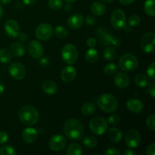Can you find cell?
<instances>
[{
    "label": "cell",
    "instance_id": "6da1fadb",
    "mask_svg": "<svg viewBox=\"0 0 155 155\" xmlns=\"http://www.w3.org/2000/svg\"><path fill=\"white\" fill-rule=\"evenodd\" d=\"M64 133L71 140H81L84 134V127L80 120L75 118H71L64 125Z\"/></svg>",
    "mask_w": 155,
    "mask_h": 155
},
{
    "label": "cell",
    "instance_id": "7a4b0ae2",
    "mask_svg": "<svg viewBox=\"0 0 155 155\" xmlns=\"http://www.w3.org/2000/svg\"><path fill=\"white\" fill-rule=\"evenodd\" d=\"M18 116L21 122L26 126L35 125L39 117L37 110L31 105L23 106L20 109Z\"/></svg>",
    "mask_w": 155,
    "mask_h": 155
},
{
    "label": "cell",
    "instance_id": "3957f363",
    "mask_svg": "<svg viewBox=\"0 0 155 155\" xmlns=\"http://www.w3.org/2000/svg\"><path fill=\"white\" fill-rule=\"evenodd\" d=\"M98 107L106 113H113L117 109L118 101L116 97L110 93L100 95L97 101Z\"/></svg>",
    "mask_w": 155,
    "mask_h": 155
},
{
    "label": "cell",
    "instance_id": "277c9868",
    "mask_svg": "<svg viewBox=\"0 0 155 155\" xmlns=\"http://www.w3.org/2000/svg\"><path fill=\"white\" fill-rule=\"evenodd\" d=\"M118 64L120 68L125 72H130L134 71L139 67V61L135 55L130 53L124 54L120 56Z\"/></svg>",
    "mask_w": 155,
    "mask_h": 155
},
{
    "label": "cell",
    "instance_id": "5b68a950",
    "mask_svg": "<svg viewBox=\"0 0 155 155\" xmlns=\"http://www.w3.org/2000/svg\"><path fill=\"white\" fill-rule=\"evenodd\" d=\"M61 57L64 61L68 64H74L78 58L77 47L73 44H67L62 48Z\"/></svg>",
    "mask_w": 155,
    "mask_h": 155
},
{
    "label": "cell",
    "instance_id": "8992f818",
    "mask_svg": "<svg viewBox=\"0 0 155 155\" xmlns=\"http://www.w3.org/2000/svg\"><path fill=\"white\" fill-rule=\"evenodd\" d=\"M107 122L104 117H95L91 120L89 123V128L92 133L101 136L103 135L107 129Z\"/></svg>",
    "mask_w": 155,
    "mask_h": 155
},
{
    "label": "cell",
    "instance_id": "52a82bcc",
    "mask_svg": "<svg viewBox=\"0 0 155 155\" xmlns=\"http://www.w3.org/2000/svg\"><path fill=\"white\" fill-rule=\"evenodd\" d=\"M155 34L152 32L145 33L141 38L140 45L142 51L146 54H151L154 51Z\"/></svg>",
    "mask_w": 155,
    "mask_h": 155
},
{
    "label": "cell",
    "instance_id": "ba28073f",
    "mask_svg": "<svg viewBox=\"0 0 155 155\" xmlns=\"http://www.w3.org/2000/svg\"><path fill=\"white\" fill-rule=\"evenodd\" d=\"M110 23L115 30H121L126 24V15L121 9H115L111 14Z\"/></svg>",
    "mask_w": 155,
    "mask_h": 155
},
{
    "label": "cell",
    "instance_id": "9c48e42d",
    "mask_svg": "<svg viewBox=\"0 0 155 155\" xmlns=\"http://www.w3.org/2000/svg\"><path fill=\"white\" fill-rule=\"evenodd\" d=\"M53 33V28L50 24L43 23L36 27L35 34L37 39L42 41L48 40L51 37Z\"/></svg>",
    "mask_w": 155,
    "mask_h": 155
},
{
    "label": "cell",
    "instance_id": "30bf717a",
    "mask_svg": "<svg viewBox=\"0 0 155 155\" xmlns=\"http://www.w3.org/2000/svg\"><path fill=\"white\" fill-rule=\"evenodd\" d=\"M141 134L136 130H130L126 134V145L131 148H135L139 146L141 143Z\"/></svg>",
    "mask_w": 155,
    "mask_h": 155
},
{
    "label": "cell",
    "instance_id": "8fae6325",
    "mask_svg": "<svg viewBox=\"0 0 155 155\" xmlns=\"http://www.w3.org/2000/svg\"><path fill=\"white\" fill-rule=\"evenodd\" d=\"M9 74L11 77L16 80H21L26 76V69L22 64L15 62L9 67Z\"/></svg>",
    "mask_w": 155,
    "mask_h": 155
},
{
    "label": "cell",
    "instance_id": "7c38bea8",
    "mask_svg": "<svg viewBox=\"0 0 155 155\" xmlns=\"http://www.w3.org/2000/svg\"><path fill=\"white\" fill-rule=\"evenodd\" d=\"M67 141L65 138L61 135H54L50 139L48 145L51 151H60L64 149L66 145Z\"/></svg>",
    "mask_w": 155,
    "mask_h": 155
},
{
    "label": "cell",
    "instance_id": "4fadbf2b",
    "mask_svg": "<svg viewBox=\"0 0 155 155\" xmlns=\"http://www.w3.org/2000/svg\"><path fill=\"white\" fill-rule=\"evenodd\" d=\"M28 52L30 55L33 58H40L43 54V47L38 40H32L29 42Z\"/></svg>",
    "mask_w": 155,
    "mask_h": 155
},
{
    "label": "cell",
    "instance_id": "5bb4252c",
    "mask_svg": "<svg viewBox=\"0 0 155 155\" xmlns=\"http://www.w3.org/2000/svg\"><path fill=\"white\" fill-rule=\"evenodd\" d=\"M6 34L12 38H15L20 33V27L17 21L14 19L8 20L4 26Z\"/></svg>",
    "mask_w": 155,
    "mask_h": 155
},
{
    "label": "cell",
    "instance_id": "9a60e30c",
    "mask_svg": "<svg viewBox=\"0 0 155 155\" xmlns=\"http://www.w3.org/2000/svg\"><path fill=\"white\" fill-rule=\"evenodd\" d=\"M97 38L98 41L101 45L107 46L109 44L111 43L112 38L114 36H112L111 33L104 27H99L96 31Z\"/></svg>",
    "mask_w": 155,
    "mask_h": 155
},
{
    "label": "cell",
    "instance_id": "2e32d148",
    "mask_svg": "<svg viewBox=\"0 0 155 155\" xmlns=\"http://www.w3.org/2000/svg\"><path fill=\"white\" fill-rule=\"evenodd\" d=\"M115 85L120 89H125L130 85V77L124 71L117 73L114 78Z\"/></svg>",
    "mask_w": 155,
    "mask_h": 155
},
{
    "label": "cell",
    "instance_id": "e0dca14e",
    "mask_svg": "<svg viewBox=\"0 0 155 155\" xmlns=\"http://www.w3.org/2000/svg\"><path fill=\"white\" fill-rule=\"evenodd\" d=\"M77 69L73 66H68L64 68L61 73V78L65 83H70L75 79Z\"/></svg>",
    "mask_w": 155,
    "mask_h": 155
},
{
    "label": "cell",
    "instance_id": "ac0fdd59",
    "mask_svg": "<svg viewBox=\"0 0 155 155\" xmlns=\"http://www.w3.org/2000/svg\"><path fill=\"white\" fill-rule=\"evenodd\" d=\"M85 23L84 18L80 14H74L72 15L68 20V24L71 29L77 30L80 29Z\"/></svg>",
    "mask_w": 155,
    "mask_h": 155
},
{
    "label": "cell",
    "instance_id": "d6986e66",
    "mask_svg": "<svg viewBox=\"0 0 155 155\" xmlns=\"http://www.w3.org/2000/svg\"><path fill=\"white\" fill-rule=\"evenodd\" d=\"M38 133L36 130L32 127H28L22 132V139L26 143L31 144L36 140Z\"/></svg>",
    "mask_w": 155,
    "mask_h": 155
},
{
    "label": "cell",
    "instance_id": "ffe728a7",
    "mask_svg": "<svg viewBox=\"0 0 155 155\" xmlns=\"http://www.w3.org/2000/svg\"><path fill=\"white\" fill-rule=\"evenodd\" d=\"M127 107L130 111L135 114H139L144 108V104L139 99H129L127 101Z\"/></svg>",
    "mask_w": 155,
    "mask_h": 155
},
{
    "label": "cell",
    "instance_id": "44dd1931",
    "mask_svg": "<svg viewBox=\"0 0 155 155\" xmlns=\"http://www.w3.org/2000/svg\"><path fill=\"white\" fill-rule=\"evenodd\" d=\"M42 91L48 95H52L57 92L58 86L52 80H45L42 85Z\"/></svg>",
    "mask_w": 155,
    "mask_h": 155
},
{
    "label": "cell",
    "instance_id": "7402d4cb",
    "mask_svg": "<svg viewBox=\"0 0 155 155\" xmlns=\"http://www.w3.org/2000/svg\"><path fill=\"white\" fill-rule=\"evenodd\" d=\"M10 51L16 57H21L25 54V47L21 42H14L11 45Z\"/></svg>",
    "mask_w": 155,
    "mask_h": 155
},
{
    "label": "cell",
    "instance_id": "603a6c76",
    "mask_svg": "<svg viewBox=\"0 0 155 155\" xmlns=\"http://www.w3.org/2000/svg\"><path fill=\"white\" fill-rule=\"evenodd\" d=\"M107 137H108V139L111 142H115V143H118L122 139L123 133L119 129L113 127V128H110L109 130L108 133H107Z\"/></svg>",
    "mask_w": 155,
    "mask_h": 155
},
{
    "label": "cell",
    "instance_id": "cb8c5ba5",
    "mask_svg": "<svg viewBox=\"0 0 155 155\" xmlns=\"http://www.w3.org/2000/svg\"><path fill=\"white\" fill-rule=\"evenodd\" d=\"M91 11L95 16H101L106 12V7L101 2H95L91 5Z\"/></svg>",
    "mask_w": 155,
    "mask_h": 155
},
{
    "label": "cell",
    "instance_id": "d4e9b609",
    "mask_svg": "<svg viewBox=\"0 0 155 155\" xmlns=\"http://www.w3.org/2000/svg\"><path fill=\"white\" fill-rule=\"evenodd\" d=\"M98 57H99V54H98V51L93 48H89L86 53V60L91 64L96 62Z\"/></svg>",
    "mask_w": 155,
    "mask_h": 155
},
{
    "label": "cell",
    "instance_id": "484cf974",
    "mask_svg": "<svg viewBox=\"0 0 155 155\" xmlns=\"http://www.w3.org/2000/svg\"><path fill=\"white\" fill-rule=\"evenodd\" d=\"M144 11L148 15L154 17L155 15V1L154 0H147L144 4Z\"/></svg>",
    "mask_w": 155,
    "mask_h": 155
},
{
    "label": "cell",
    "instance_id": "4316f807",
    "mask_svg": "<svg viewBox=\"0 0 155 155\" xmlns=\"http://www.w3.org/2000/svg\"><path fill=\"white\" fill-rule=\"evenodd\" d=\"M135 83H136V86H138L139 87H146L148 85V83H149L148 77H146V76L144 75V74H138V75H136V77H135Z\"/></svg>",
    "mask_w": 155,
    "mask_h": 155
},
{
    "label": "cell",
    "instance_id": "83f0119b",
    "mask_svg": "<svg viewBox=\"0 0 155 155\" xmlns=\"http://www.w3.org/2000/svg\"><path fill=\"white\" fill-rule=\"evenodd\" d=\"M83 153L82 147L79 144L72 143L68 146L67 154L68 155H80Z\"/></svg>",
    "mask_w": 155,
    "mask_h": 155
},
{
    "label": "cell",
    "instance_id": "f1b7e54d",
    "mask_svg": "<svg viewBox=\"0 0 155 155\" xmlns=\"http://www.w3.org/2000/svg\"><path fill=\"white\" fill-rule=\"evenodd\" d=\"M96 110V107H95V104L93 103L88 102L86 103L82 107L81 111L82 114L86 116H90V115H92Z\"/></svg>",
    "mask_w": 155,
    "mask_h": 155
},
{
    "label": "cell",
    "instance_id": "f546056e",
    "mask_svg": "<svg viewBox=\"0 0 155 155\" xmlns=\"http://www.w3.org/2000/svg\"><path fill=\"white\" fill-rule=\"evenodd\" d=\"M12 60V53L6 48L0 50V62L3 64H8Z\"/></svg>",
    "mask_w": 155,
    "mask_h": 155
},
{
    "label": "cell",
    "instance_id": "4dcf8cb0",
    "mask_svg": "<svg viewBox=\"0 0 155 155\" xmlns=\"http://www.w3.org/2000/svg\"><path fill=\"white\" fill-rule=\"evenodd\" d=\"M103 54H104V57L106 60L113 61L116 58L117 53L114 48L111 46H107L104 48Z\"/></svg>",
    "mask_w": 155,
    "mask_h": 155
},
{
    "label": "cell",
    "instance_id": "1f68e13d",
    "mask_svg": "<svg viewBox=\"0 0 155 155\" xmlns=\"http://www.w3.org/2000/svg\"><path fill=\"white\" fill-rule=\"evenodd\" d=\"M83 145L88 148H95V147L97 146V144H98L97 139L92 136H89L85 137L84 139H83Z\"/></svg>",
    "mask_w": 155,
    "mask_h": 155
},
{
    "label": "cell",
    "instance_id": "d6a6232c",
    "mask_svg": "<svg viewBox=\"0 0 155 155\" xmlns=\"http://www.w3.org/2000/svg\"><path fill=\"white\" fill-rule=\"evenodd\" d=\"M117 71V66L114 63L107 64L104 68V74L109 76L114 75V74H116Z\"/></svg>",
    "mask_w": 155,
    "mask_h": 155
},
{
    "label": "cell",
    "instance_id": "836d02e7",
    "mask_svg": "<svg viewBox=\"0 0 155 155\" xmlns=\"http://www.w3.org/2000/svg\"><path fill=\"white\" fill-rule=\"evenodd\" d=\"M54 33H55L56 36L60 39H63L68 36V31L63 26H58L54 30Z\"/></svg>",
    "mask_w": 155,
    "mask_h": 155
},
{
    "label": "cell",
    "instance_id": "e575fe53",
    "mask_svg": "<svg viewBox=\"0 0 155 155\" xmlns=\"http://www.w3.org/2000/svg\"><path fill=\"white\" fill-rule=\"evenodd\" d=\"M48 6L53 11H58L63 7V1L62 0H49Z\"/></svg>",
    "mask_w": 155,
    "mask_h": 155
},
{
    "label": "cell",
    "instance_id": "d590c367",
    "mask_svg": "<svg viewBox=\"0 0 155 155\" xmlns=\"http://www.w3.org/2000/svg\"><path fill=\"white\" fill-rule=\"evenodd\" d=\"M16 151L14 149L13 147L10 145H5L0 149V154L1 155H15Z\"/></svg>",
    "mask_w": 155,
    "mask_h": 155
},
{
    "label": "cell",
    "instance_id": "8d00e7d4",
    "mask_svg": "<svg viewBox=\"0 0 155 155\" xmlns=\"http://www.w3.org/2000/svg\"><path fill=\"white\" fill-rule=\"evenodd\" d=\"M141 22V19L139 18V15H133L129 18L128 23L131 27H136L139 25Z\"/></svg>",
    "mask_w": 155,
    "mask_h": 155
},
{
    "label": "cell",
    "instance_id": "74e56055",
    "mask_svg": "<svg viewBox=\"0 0 155 155\" xmlns=\"http://www.w3.org/2000/svg\"><path fill=\"white\" fill-rule=\"evenodd\" d=\"M147 127L152 131L155 130V116L154 114H151L147 118L146 120Z\"/></svg>",
    "mask_w": 155,
    "mask_h": 155
},
{
    "label": "cell",
    "instance_id": "f35d334b",
    "mask_svg": "<svg viewBox=\"0 0 155 155\" xmlns=\"http://www.w3.org/2000/svg\"><path fill=\"white\" fill-rule=\"evenodd\" d=\"M120 121V117L118 114H112L108 117V123L111 125H117Z\"/></svg>",
    "mask_w": 155,
    "mask_h": 155
},
{
    "label": "cell",
    "instance_id": "ab89813d",
    "mask_svg": "<svg viewBox=\"0 0 155 155\" xmlns=\"http://www.w3.org/2000/svg\"><path fill=\"white\" fill-rule=\"evenodd\" d=\"M154 62H152L149 66L148 67V69H147V74H148V77H149V78L151 80H154L155 79L154 77Z\"/></svg>",
    "mask_w": 155,
    "mask_h": 155
},
{
    "label": "cell",
    "instance_id": "60d3db41",
    "mask_svg": "<svg viewBox=\"0 0 155 155\" xmlns=\"http://www.w3.org/2000/svg\"><path fill=\"white\" fill-rule=\"evenodd\" d=\"M104 154L105 155H120L121 152L118 149L115 148H108L104 151Z\"/></svg>",
    "mask_w": 155,
    "mask_h": 155
},
{
    "label": "cell",
    "instance_id": "b9f144b4",
    "mask_svg": "<svg viewBox=\"0 0 155 155\" xmlns=\"http://www.w3.org/2000/svg\"><path fill=\"white\" fill-rule=\"evenodd\" d=\"M84 21L87 25H93V24H95L96 19H95L93 15H87L84 19Z\"/></svg>",
    "mask_w": 155,
    "mask_h": 155
},
{
    "label": "cell",
    "instance_id": "7bdbcfd3",
    "mask_svg": "<svg viewBox=\"0 0 155 155\" xmlns=\"http://www.w3.org/2000/svg\"><path fill=\"white\" fill-rule=\"evenodd\" d=\"M8 140V133L5 131L0 132V145L5 143V142H7Z\"/></svg>",
    "mask_w": 155,
    "mask_h": 155
},
{
    "label": "cell",
    "instance_id": "ee69618b",
    "mask_svg": "<svg viewBox=\"0 0 155 155\" xmlns=\"http://www.w3.org/2000/svg\"><path fill=\"white\" fill-rule=\"evenodd\" d=\"M146 154L155 155V143H151L146 148Z\"/></svg>",
    "mask_w": 155,
    "mask_h": 155
},
{
    "label": "cell",
    "instance_id": "f6af8a7d",
    "mask_svg": "<svg viewBox=\"0 0 155 155\" xmlns=\"http://www.w3.org/2000/svg\"><path fill=\"white\" fill-rule=\"evenodd\" d=\"M86 44H87L88 46L90 47V48H93V47H95V45H96L97 41L95 38L89 37L88 38V39L86 40Z\"/></svg>",
    "mask_w": 155,
    "mask_h": 155
},
{
    "label": "cell",
    "instance_id": "bcb514c9",
    "mask_svg": "<svg viewBox=\"0 0 155 155\" xmlns=\"http://www.w3.org/2000/svg\"><path fill=\"white\" fill-rule=\"evenodd\" d=\"M148 92H149V94L151 95V96L152 97V98H154L155 97V84H154V83H151V84L149 85Z\"/></svg>",
    "mask_w": 155,
    "mask_h": 155
},
{
    "label": "cell",
    "instance_id": "7dc6e473",
    "mask_svg": "<svg viewBox=\"0 0 155 155\" xmlns=\"http://www.w3.org/2000/svg\"><path fill=\"white\" fill-rule=\"evenodd\" d=\"M111 43L113 44L114 46H120V39H119V38L116 37V36H113V38H112V40H111Z\"/></svg>",
    "mask_w": 155,
    "mask_h": 155
},
{
    "label": "cell",
    "instance_id": "c3c4849f",
    "mask_svg": "<svg viewBox=\"0 0 155 155\" xmlns=\"http://www.w3.org/2000/svg\"><path fill=\"white\" fill-rule=\"evenodd\" d=\"M18 36V38H19V39L21 41H23V42H25V41L27 40V34H26L25 33H19Z\"/></svg>",
    "mask_w": 155,
    "mask_h": 155
},
{
    "label": "cell",
    "instance_id": "681fc988",
    "mask_svg": "<svg viewBox=\"0 0 155 155\" xmlns=\"http://www.w3.org/2000/svg\"><path fill=\"white\" fill-rule=\"evenodd\" d=\"M135 0H119L120 2L122 5H130L131 3H133Z\"/></svg>",
    "mask_w": 155,
    "mask_h": 155
},
{
    "label": "cell",
    "instance_id": "f907efd6",
    "mask_svg": "<svg viewBox=\"0 0 155 155\" xmlns=\"http://www.w3.org/2000/svg\"><path fill=\"white\" fill-rule=\"evenodd\" d=\"M24 4L27 5H33L36 2V0H22Z\"/></svg>",
    "mask_w": 155,
    "mask_h": 155
},
{
    "label": "cell",
    "instance_id": "816d5d0a",
    "mask_svg": "<svg viewBox=\"0 0 155 155\" xmlns=\"http://www.w3.org/2000/svg\"><path fill=\"white\" fill-rule=\"evenodd\" d=\"M136 152L133 151L132 149H127V151H124V155H135Z\"/></svg>",
    "mask_w": 155,
    "mask_h": 155
},
{
    "label": "cell",
    "instance_id": "f5cc1de1",
    "mask_svg": "<svg viewBox=\"0 0 155 155\" xmlns=\"http://www.w3.org/2000/svg\"><path fill=\"white\" fill-rule=\"evenodd\" d=\"M4 90H5L4 85H3V83L0 81V95H2L3 92H4Z\"/></svg>",
    "mask_w": 155,
    "mask_h": 155
},
{
    "label": "cell",
    "instance_id": "db71d44e",
    "mask_svg": "<svg viewBox=\"0 0 155 155\" xmlns=\"http://www.w3.org/2000/svg\"><path fill=\"white\" fill-rule=\"evenodd\" d=\"M71 3H68V4L65 5V10L68 11V12H69V11L71 10V8H72V6H71Z\"/></svg>",
    "mask_w": 155,
    "mask_h": 155
},
{
    "label": "cell",
    "instance_id": "11a10c76",
    "mask_svg": "<svg viewBox=\"0 0 155 155\" xmlns=\"http://www.w3.org/2000/svg\"><path fill=\"white\" fill-rule=\"evenodd\" d=\"M12 0H0V2L3 5H8L12 2Z\"/></svg>",
    "mask_w": 155,
    "mask_h": 155
},
{
    "label": "cell",
    "instance_id": "9f6ffc18",
    "mask_svg": "<svg viewBox=\"0 0 155 155\" xmlns=\"http://www.w3.org/2000/svg\"><path fill=\"white\" fill-rule=\"evenodd\" d=\"M2 15H3V9L1 5H0V19L2 18Z\"/></svg>",
    "mask_w": 155,
    "mask_h": 155
},
{
    "label": "cell",
    "instance_id": "6f0895ef",
    "mask_svg": "<svg viewBox=\"0 0 155 155\" xmlns=\"http://www.w3.org/2000/svg\"><path fill=\"white\" fill-rule=\"evenodd\" d=\"M102 1L105 3H111L112 2H114V0H102Z\"/></svg>",
    "mask_w": 155,
    "mask_h": 155
},
{
    "label": "cell",
    "instance_id": "680465c9",
    "mask_svg": "<svg viewBox=\"0 0 155 155\" xmlns=\"http://www.w3.org/2000/svg\"><path fill=\"white\" fill-rule=\"evenodd\" d=\"M65 2H67L68 3H73L74 2H76L77 0H64Z\"/></svg>",
    "mask_w": 155,
    "mask_h": 155
}]
</instances>
